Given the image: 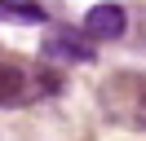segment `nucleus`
Masks as SVG:
<instances>
[{"mask_svg":"<svg viewBox=\"0 0 146 141\" xmlns=\"http://www.w3.org/2000/svg\"><path fill=\"white\" fill-rule=\"evenodd\" d=\"M98 110L128 132H146V70H115L98 84Z\"/></svg>","mask_w":146,"mask_h":141,"instance_id":"nucleus-1","label":"nucleus"},{"mask_svg":"<svg viewBox=\"0 0 146 141\" xmlns=\"http://www.w3.org/2000/svg\"><path fill=\"white\" fill-rule=\"evenodd\" d=\"M58 79H44V70H31L27 62H13V57H0V106H22V101H36V97L53 93Z\"/></svg>","mask_w":146,"mask_h":141,"instance_id":"nucleus-2","label":"nucleus"},{"mask_svg":"<svg viewBox=\"0 0 146 141\" xmlns=\"http://www.w3.org/2000/svg\"><path fill=\"white\" fill-rule=\"evenodd\" d=\"M124 9L119 5H93L89 13H84V35H93V40H119L124 35Z\"/></svg>","mask_w":146,"mask_h":141,"instance_id":"nucleus-3","label":"nucleus"},{"mask_svg":"<svg viewBox=\"0 0 146 141\" xmlns=\"http://www.w3.org/2000/svg\"><path fill=\"white\" fill-rule=\"evenodd\" d=\"M44 57H66V62H89V57H93V49H89V44H80V35H75V31H66V26H62V31H53V35L44 40Z\"/></svg>","mask_w":146,"mask_h":141,"instance_id":"nucleus-4","label":"nucleus"},{"mask_svg":"<svg viewBox=\"0 0 146 141\" xmlns=\"http://www.w3.org/2000/svg\"><path fill=\"white\" fill-rule=\"evenodd\" d=\"M0 13L13 18V22H44V9L27 5V0H0Z\"/></svg>","mask_w":146,"mask_h":141,"instance_id":"nucleus-5","label":"nucleus"}]
</instances>
